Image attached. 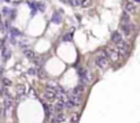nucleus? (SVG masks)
Returning <instances> with one entry per match:
<instances>
[{"instance_id":"9","label":"nucleus","mask_w":140,"mask_h":123,"mask_svg":"<svg viewBox=\"0 0 140 123\" xmlns=\"http://www.w3.org/2000/svg\"><path fill=\"white\" fill-rule=\"evenodd\" d=\"M23 53H25V56L28 58V59L36 60V55H34V52L32 51V49H29V48H25V49H23Z\"/></svg>"},{"instance_id":"1","label":"nucleus","mask_w":140,"mask_h":123,"mask_svg":"<svg viewBox=\"0 0 140 123\" xmlns=\"http://www.w3.org/2000/svg\"><path fill=\"white\" fill-rule=\"evenodd\" d=\"M95 63H96V66H98L100 70H106L107 66H109V58H107L103 52H100V53L96 55V58H95Z\"/></svg>"},{"instance_id":"17","label":"nucleus","mask_w":140,"mask_h":123,"mask_svg":"<svg viewBox=\"0 0 140 123\" xmlns=\"http://www.w3.org/2000/svg\"><path fill=\"white\" fill-rule=\"evenodd\" d=\"M11 36L13 37H15V36H21V32L18 29H15V27H11Z\"/></svg>"},{"instance_id":"25","label":"nucleus","mask_w":140,"mask_h":123,"mask_svg":"<svg viewBox=\"0 0 140 123\" xmlns=\"http://www.w3.org/2000/svg\"><path fill=\"white\" fill-rule=\"evenodd\" d=\"M62 3H70V0H60Z\"/></svg>"},{"instance_id":"10","label":"nucleus","mask_w":140,"mask_h":123,"mask_svg":"<svg viewBox=\"0 0 140 123\" xmlns=\"http://www.w3.org/2000/svg\"><path fill=\"white\" fill-rule=\"evenodd\" d=\"M121 22H124V23H131V14L128 13H122V15H121Z\"/></svg>"},{"instance_id":"12","label":"nucleus","mask_w":140,"mask_h":123,"mask_svg":"<svg viewBox=\"0 0 140 123\" xmlns=\"http://www.w3.org/2000/svg\"><path fill=\"white\" fill-rule=\"evenodd\" d=\"M63 120H65V114H63V112L56 114L55 118H54V122H55V123H60V122H63Z\"/></svg>"},{"instance_id":"24","label":"nucleus","mask_w":140,"mask_h":123,"mask_svg":"<svg viewBox=\"0 0 140 123\" xmlns=\"http://www.w3.org/2000/svg\"><path fill=\"white\" fill-rule=\"evenodd\" d=\"M133 3H136V4H140V0H132Z\"/></svg>"},{"instance_id":"14","label":"nucleus","mask_w":140,"mask_h":123,"mask_svg":"<svg viewBox=\"0 0 140 123\" xmlns=\"http://www.w3.org/2000/svg\"><path fill=\"white\" fill-rule=\"evenodd\" d=\"M11 105H13V100H11V97H7L4 100V107H6V110H10L11 108Z\"/></svg>"},{"instance_id":"8","label":"nucleus","mask_w":140,"mask_h":123,"mask_svg":"<svg viewBox=\"0 0 140 123\" xmlns=\"http://www.w3.org/2000/svg\"><path fill=\"white\" fill-rule=\"evenodd\" d=\"M60 22H62V14H60L59 11H56V13H54V15H52V23L59 25Z\"/></svg>"},{"instance_id":"20","label":"nucleus","mask_w":140,"mask_h":123,"mask_svg":"<svg viewBox=\"0 0 140 123\" xmlns=\"http://www.w3.org/2000/svg\"><path fill=\"white\" fill-rule=\"evenodd\" d=\"M78 122V116L77 115H73L72 116V123H77Z\"/></svg>"},{"instance_id":"2","label":"nucleus","mask_w":140,"mask_h":123,"mask_svg":"<svg viewBox=\"0 0 140 123\" xmlns=\"http://www.w3.org/2000/svg\"><path fill=\"white\" fill-rule=\"evenodd\" d=\"M44 98L47 100V103H55L58 100V92L55 89L50 88V86H47L45 93H44Z\"/></svg>"},{"instance_id":"22","label":"nucleus","mask_w":140,"mask_h":123,"mask_svg":"<svg viewBox=\"0 0 140 123\" xmlns=\"http://www.w3.org/2000/svg\"><path fill=\"white\" fill-rule=\"evenodd\" d=\"M72 38V33H69L67 36H63V40H70Z\"/></svg>"},{"instance_id":"5","label":"nucleus","mask_w":140,"mask_h":123,"mask_svg":"<svg viewBox=\"0 0 140 123\" xmlns=\"http://www.w3.org/2000/svg\"><path fill=\"white\" fill-rule=\"evenodd\" d=\"M119 29H121V33H124L125 36H131L133 32H135V25L133 23H124L121 22V25H119Z\"/></svg>"},{"instance_id":"18","label":"nucleus","mask_w":140,"mask_h":123,"mask_svg":"<svg viewBox=\"0 0 140 123\" xmlns=\"http://www.w3.org/2000/svg\"><path fill=\"white\" fill-rule=\"evenodd\" d=\"M37 74H38V77H40V78H47V74H45V71H44L43 68H38Z\"/></svg>"},{"instance_id":"23","label":"nucleus","mask_w":140,"mask_h":123,"mask_svg":"<svg viewBox=\"0 0 140 123\" xmlns=\"http://www.w3.org/2000/svg\"><path fill=\"white\" fill-rule=\"evenodd\" d=\"M3 82H4L6 85H11V82H10L8 79H3Z\"/></svg>"},{"instance_id":"3","label":"nucleus","mask_w":140,"mask_h":123,"mask_svg":"<svg viewBox=\"0 0 140 123\" xmlns=\"http://www.w3.org/2000/svg\"><path fill=\"white\" fill-rule=\"evenodd\" d=\"M102 52L111 60V62H117V60H118V58H119V53L117 52V49H114V48H111V47L104 48Z\"/></svg>"},{"instance_id":"15","label":"nucleus","mask_w":140,"mask_h":123,"mask_svg":"<svg viewBox=\"0 0 140 123\" xmlns=\"http://www.w3.org/2000/svg\"><path fill=\"white\" fill-rule=\"evenodd\" d=\"M43 105H44V110H45V115L50 116V115H51V107L48 105L47 103H43Z\"/></svg>"},{"instance_id":"21","label":"nucleus","mask_w":140,"mask_h":123,"mask_svg":"<svg viewBox=\"0 0 140 123\" xmlns=\"http://www.w3.org/2000/svg\"><path fill=\"white\" fill-rule=\"evenodd\" d=\"M29 74H30V75H36V74H37V70H36V68H30Z\"/></svg>"},{"instance_id":"26","label":"nucleus","mask_w":140,"mask_h":123,"mask_svg":"<svg viewBox=\"0 0 140 123\" xmlns=\"http://www.w3.org/2000/svg\"><path fill=\"white\" fill-rule=\"evenodd\" d=\"M0 29H1V21H0Z\"/></svg>"},{"instance_id":"7","label":"nucleus","mask_w":140,"mask_h":123,"mask_svg":"<svg viewBox=\"0 0 140 123\" xmlns=\"http://www.w3.org/2000/svg\"><path fill=\"white\" fill-rule=\"evenodd\" d=\"M78 74H80V79H81V84L85 85L89 82V72L87 70H82V68H78Z\"/></svg>"},{"instance_id":"6","label":"nucleus","mask_w":140,"mask_h":123,"mask_svg":"<svg viewBox=\"0 0 140 123\" xmlns=\"http://www.w3.org/2000/svg\"><path fill=\"white\" fill-rule=\"evenodd\" d=\"M111 41L115 44V45H119L121 43H124L125 40H124V36H122V33L121 32H113V34H111Z\"/></svg>"},{"instance_id":"13","label":"nucleus","mask_w":140,"mask_h":123,"mask_svg":"<svg viewBox=\"0 0 140 123\" xmlns=\"http://www.w3.org/2000/svg\"><path fill=\"white\" fill-rule=\"evenodd\" d=\"M17 93H18V96H19V97H23V96L26 94V88H25V86H18Z\"/></svg>"},{"instance_id":"11","label":"nucleus","mask_w":140,"mask_h":123,"mask_svg":"<svg viewBox=\"0 0 140 123\" xmlns=\"http://www.w3.org/2000/svg\"><path fill=\"white\" fill-rule=\"evenodd\" d=\"M82 92H84V85L81 84L76 88V89L73 90V94H76V96H82Z\"/></svg>"},{"instance_id":"19","label":"nucleus","mask_w":140,"mask_h":123,"mask_svg":"<svg viewBox=\"0 0 140 123\" xmlns=\"http://www.w3.org/2000/svg\"><path fill=\"white\" fill-rule=\"evenodd\" d=\"M70 4L74 6V7H77V6L81 4V0H70Z\"/></svg>"},{"instance_id":"4","label":"nucleus","mask_w":140,"mask_h":123,"mask_svg":"<svg viewBox=\"0 0 140 123\" xmlns=\"http://www.w3.org/2000/svg\"><path fill=\"white\" fill-rule=\"evenodd\" d=\"M124 10H125V13H128V14H136V11H137V4L133 3L132 0H125V1H124Z\"/></svg>"},{"instance_id":"16","label":"nucleus","mask_w":140,"mask_h":123,"mask_svg":"<svg viewBox=\"0 0 140 123\" xmlns=\"http://www.w3.org/2000/svg\"><path fill=\"white\" fill-rule=\"evenodd\" d=\"M10 56H11V51H8V49H6L4 48V49H3V59L7 60Z\"/></svg>"}]
</instances>
